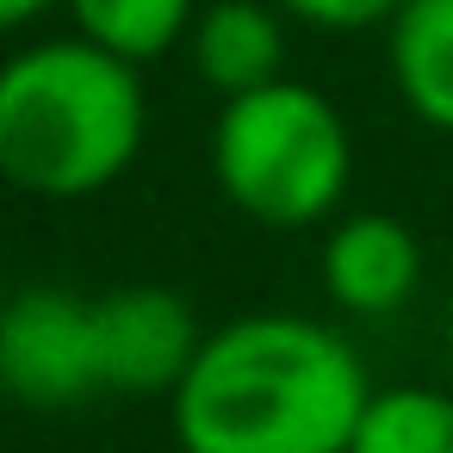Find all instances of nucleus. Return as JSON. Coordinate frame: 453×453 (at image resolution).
Here are the masks:
<instances>
[{
  "instance_id": "8",
  "label": "nucleus",
  "mask_w": 453,
  "mask_h": 453,
  "mask_svg": "<svg viewBox=\"0 0 453 453\" xmlns=\"http://www.w3.org/2000/svg\"><path fill=\"white\" fill-rule=\"evenodd\" d=\"M385 69L410 119L453 137V0H403L385 26Z\"/></svg>"
},
{
  "instance_id": "10",
  "label": "nucleus",
  "mask_w": 453,
  "mask_h": 453,
  "mask_svg": "<svg viewBox=\"0 0 453 453\" xmlns=\"http://www.w3.org/2000/svg\"><path fill=\"white\" fill-rule=\"evenodd\" d=\"M348 453H453V397L434 385L372 391Z\"/></svg>"
},
{
  "instance_id": "11",
  "label": "nucleus",
  "mask_w": 453,
  "mask_h": 453,
  "mask_svg": "<svg viewBox=\"0 0 453 453\" xmlns=\"http://www.w3.org/2000/svg\"><path fill=\"white\" fill-rule=\"evenodd\" d=\"M273 7L317 32H372L403 13V0H273Z\"/></svg>"
},
{
  "instance_id": "6",
  "label": "nucleus",
  "mask_w": 453,
  "mask_h": 453,
  "mask_svg": "<svg viewBox=\"0 0 453 453\" xmlns=\"http://www.w3.org/2000/svg\"><path fill=\"white\" fill-rule=\"evenodd\" d=\"M317 280L342 317H391L422 286V242L391 211H348L317 249Z\"/></svg>"
},
{
  "instance_id": "12",
  "label": "nucleus",
  "mask_w": 453,
  "mask_h": 453,
  "mask_svg": "<svg viewBox=\"0 0 453 453\" xmlns=\"http://www.w3.org/2000/svg\"><path fill=\"white\" fill-rule=\"evenodd\" d=\"M50 7H63V0H0V38H7V32H26V26H38Z\"/></svg>"
},
{
  "instance_id": "13",
  "label": "nucleus",
  "mask_w": 453,
  "mask_h": 453,
  "mask_svg": "<svg viewBox=\"0 0 453 453\" xmlns=\"http://www.w3.org/2000/svg\"><path fill=\"white\" fill-rule=\"evenodd\" d=\"M447 348H453V317H447Z\"/></svg>"
},
{
  "instance_id": "5",
  "label": "nucleus",
  "mask_w": 453,
  "mask_h": 453,
  "mask_svg": "<svg viewBox=\"0 0 453 453\" xmlns=\"http://www.w3.org/2000/svg\"><path fill=\"white\" fill-rule=\"evenodd\" d=\"M205 329L174 286H119L94 298V360L100 391L119 397H174Z\"/></svg>"
},
{
  "instance_id": "2",
  "label": "nucleus",
  "mask_w": 453,
  "mask_h": 453,
  "mask_svg": "<svg viewBox=\"0 0 453 453\" xmlns=\"http://www.w3.org/2000/svg\"><path fill=\"white\" fill-rule=\"evenodd\" d=\"M150 137L143 69L75 38H38L0 63V180L69 205L106 193Z\"/></svg>"
},
{
  "instance_id": "1",
  "label": "nucleus",
  "mask_w": 453,
  "mask_h": 453,
  "mask_svg": "<svg viewBox=\"0 0 453 453\" xmlns=\"http://www.w3.org/2000/svg\"><path fill=\"white\" fill-rule=\"evenodd\" d=\"M354 342L298 311H249L205 329L168 428L180 453H348L372 403Z\"/></svg>"
},
{
  "instance_id": "4",
  "label": "nucleus",
  "mask_w": 453,
  "mask_h": 453,
  "mask_svg": "<svg viewBox=\"0 0 453 453\" xmlns=\"http://www.w3.org/2000/svg\"><path fill=\"white\" fill-rule=\"evenodd\" d=\"M94 391V298L69 286H19L13 298H0V397L38 416H63Z\"/></svg>"
},
{
  "instance_id": "7",
  "label": "nucleus",
  "mask_w": 453,
  "mask_h": 453,
  "mask_svg": "<svg viewBox=\"0 0 453 453\" xmlns=\"http://www.w3.org/2000/svg\"><path fill=\"white\" fill-rule=\"evenodd\" d=\"M187 57L218 100L286 81V13L273 0H211L193 19Z\"/></svg>"
},
{
  "instance_id": "3",
  "label": "nucleus",
  "mask_w": 453,
  "mask_h": 453,
  "mask_svg": "<svg viewBox=\"0 0 453 453\" xmlns=\"http://www.w3.org/2000/svg\"><path fill=\"white\" fill-rule=\"evenodd\" d=\"M211 180L242 218L267 230L329 224L354 180V137L342 106L292 75L224 100L211 125Z\"/></svg>"
},
{
  "instance_id": "9",
  "label": "nucleus",
  "mask_w": 453,
  "mask_h": 453,
  "mask_svg": "<svg viewBox=\"0 0 453 453\" xmlns=\"http://www.w3.org/2000/svg\"><path fill=\"white\" fill-rule=\"evenodd\" d=\"M63 7L88 44H100L137 69L180 50L199 19V0H63Z\"/></svg>"
}]
</instances>
